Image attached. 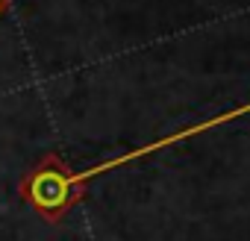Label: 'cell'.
I'll list each match as a JSON object with an SVG mask.
<instances>
[{
  "mask_svg": "<svg viewBox=\"0 0 250 241\" xmlns=\"http://www.w3.org/2000/svg\"><path fill=\"white\" fill-rule=\"evenodd\" d=\"M6 12V0H0V15H3Z\"/></svg>",
  "mask_w": 250,
  "mask_h": 241,
  "instance_id": "obj_2",
  "label": "cell"
},
{
  "mask_svg": "<svg viewBox=\"0 0 250 241\" xmlns=\"http://www.w3.org/2000/svg\"><path fill=\"white\" fill-rule=\"evenodd\" d=\"M18 194L47 223H59L83 200V194L71 185V168L56 153H44L18 180Z\"/></svg>",
  "mask_w": 250,
  "mask_h": 241,
  "instance_id": "obj_1",
  "label": "cell"
}]
</instances>
